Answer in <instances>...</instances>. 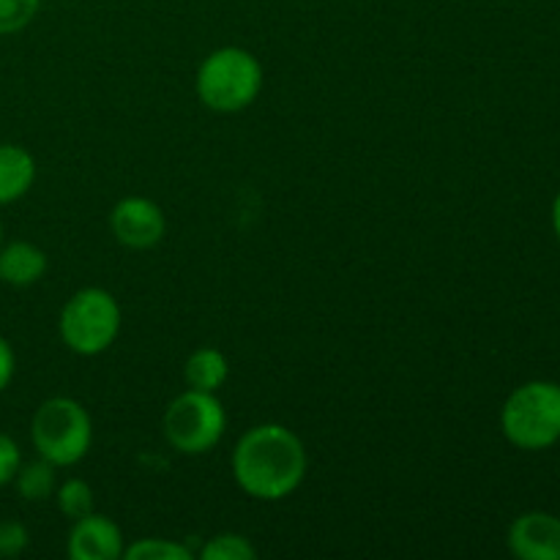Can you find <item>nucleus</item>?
<instances>
[{
    "label": "nucleus",
    "instance_id": "nucleus-18",
    "mask_svg": "<svg viewBox=\"0 0 560 560\" xmlns=\"http://www.w3.org/2000/svg\"><path fill=\"white\" fill-rule=\"evenodd\" d=\"M31 545V534L16 520H0V558H16Z\"/></svg>",
    "mask_w": 560,
    "mask_h": 560
},
{
    "label": "nucleus",
    "instance_id": "nucleus-15",
    "mask_svg": "<svg viewBox=\"0 0 560 560\" xmlns=\"http://www.w3.org/2000/svg\"><path fill=\"white\" fill-rule=\"evenodd\" d=\"M202 560H252L257 558L255 545L241 534H217L202 545Z\"/></svg>",
    "mask_w": 560,
    "mask_h": 560
},
{
    "label": "nucleus",
    "instance_id": "nucleus-2",
    "mask_svg": "<svg viewBox=\"0 0 560 560\" xmlns=\"http://www.w3.org/2000/svg\"><path fill=\"white\" fill-rule=\"evenodd\" d=\"M195 91L213 113H241L252 107L262 91L260 60L244 47L213 49L197 69Z\"/></svg>",
    "mask_w": 560,
    "mask_h": 560
},
{
    "label": "nucleus",
    "instance_id": "nucleus-5",
    "mask_svg": "<svg viewBox=\"0 0 560 560\" xmlns=\"http://www.w3.org/2000/svg\"><path fill=\"white\" fill-rule=\"evenodd\" d=\"M58 331L77 355H98L113 348L120 334V306L109 290L82 288L63 304Z\"/></svg>",
    "mask_w": 560,
    "mask_h": 560
},
{
    "label": "nucleus",
    "instance_id": "nucleus-1",
    "mask_svg": "<svg viewBox=\"0 0 560 560\" xmlns=\"http://www.w3.org/2000/svg\"><path fill=\"white\" fill-rule=\"evenodd\" d=\"M306 446L282 424H257L241 435L233 452L235 485L255 501H282L306 479Z\"/></svg>",
    "mask_w": 560,
    "mask_h": 560
},
{
    "label": "nucleus",
    "instance_id": "nucleus-10",
    "mask_svg": "<svg viewBox=\"0 0 560 560\" xmlns=\"http://www.w3.org/2000/svg\"><path fill=\"white\" fill-rule=\"evenodd\" d=\"M47 255L42 246L31 244V241H11V244H0V282L11 284V288H31V284L42 282L47 273Z\"/></svg>",
    "mask_w": 560,
    "mask_h": 560
},
{
    "label": "nucleus",
    "instance_id": "nucleus-16",
    "mask_svg": "<svg viewBox=\"0 0 560 560\" xmlns=\"http://www.w3.org/2000/svg\"><path fill=\"white\" fill-rule=\"evenodd\" d=\"M129 560H191V550L186 545L170 539H137L124 550Z\"/></svg>",
    "mask_w": 560,
    "mask_h": 560
},
{
    "label": "nucleus",
    "instance_id": "nucleus-3",
    "mask_svg": "<svg viewBox=\"0 0 560 560\" xmlns=\"http://www.w3.org/2000/svg\"><path fill=\"white\" fill-rule=\"evenodd\" d=\"M31 441L38 457L55 468H71L91 452V413L71 397H49L31 419Z\"/></svg>",
    "mask_w": 560,
    "mask_h": 560
},
{
    "label": "nucleus",
    "instance_id": "nucleus-8",
    "mask_svg": "<svg viewBox=\"0 0 560 560\" xmlns=\"http://www.w3.org/2000/svg\"><path fill=\"white\" fill-rule=\"evenodd\" d=\"M506 541L520 560H560V517L550 512L520 514Z\"/></svg>",
    "mask_w": 560,
    "mask_h": 560
},
{
    "label": "nucleus",
    "instance_id": "nucleus-20",
    "mask_svg": "<svg viewBox=\"0 0 560 560\" xmlns=\"http://www.w3.org/2000/svg\"><path fill=\"white\" fill-rule=\"evenodd\" d=\"M14 372H16L14 348H11L9 339L0 334V394L11 386V381H14Z\"/></svg>",
    "mask_w": 560,
    "mask_h": 560
},
{
    "label": "nucleus",
    "instance_id": "nucleus-7",
    "mask_svg": "<svg viewBox=\"0 0 560 560\" xmlns=\"http://www.w3.org/2000/svg\"><path fill=\"white\" fill-rule=\"evenodd\" d=\"M109 230L120 246L145 252L162 244L164 233H167V217L153 200L131 195L115 202L113 213H109Z\"/></svg>",
    "mask_w": 560,
    "mask_h": 560
},
{
    "label": "nucleus",
    "instance_id": "nucleus-19",
    "mask_svg": "<svg viewBox=\"0 0 560 560\" xmlns=\"http://www.w3.org/2000/svg\"><path fill=\"white\" fill-rule=\"evenodd\" d=\"M20 465H22L20 446H16L14 438L5 435V432H0V490L14 481Z\"/></svg>",
    "mask_w": 560,
    "mask_h": 560
},
{
    "label": "nucleus",
    "instance_id": "nucleus-22",
    "mask_svg": "<svg viewBox=\"0 0 560 560\" xmlns=\"http://www.w3.org/2000/svg\"><path fill=\"white\" fill-rule=\"evenodd\" d=\"M0 244H3V222H0Z\"/></svg>",
    "mask_w": 560,
    "mask_h": 560
},
{
    "label": "nucleus",
    "instance_id": "nucleus-14",
    "mask_svg": "<svg viewBox=\"0 0 560 560\" xmlns=\"http://www.w3.org/2000/svg\"><path fill=\"white\" fill-rule=\"evenodd\" d=\"M52 498L55 503H58L60 514L69 517L71 523L93 512V490L91 485L82 479H66L63 485H58V490H55Z\"/></svg>",
    "mask_w": 560,
    "mask_h": 560
},
{
    "label": "nucleus",
    "instance_id": "nucleus-17",
    "mask_svg": "<svg viewBox=\"0 0 560 560\" xmlns=\"http://www.w3.org/2000/svg\"><path fill=\"white\" fill-rule=\"evenodd\" d=\"M42 0H0V36H14L36 20Z\"/></svg>",
    "mask_w": 560,
    "mask_h": 560
},
{
    "label": "nucleus",
    "instance_id": "nucleus-12",
    "mask_svg": "<svg viewBox=\"0 0 560 560\" xmlns=\"http://www.w3.org/2000/svg\"><path fill=\"white\" fill-rule=\"evenodd\" d=\"M230 364L228 355L217 348H200L186 359L184 364V381L189 388L197 392H211L217 394L219 388L228 383Z\"/></svg>",
    "mask_w": 560,
    "mask_h": 560
},
{
    "label": "nucleus",
    "instance_id": "nucleus-13",
    "mask_svg": "<svg viewBox=\"0 0 560 560\" xmlns=\"http://www.w3.org/2000/svg\"><path fill=\"white\" fill-rule=\"evenodd\" d=\"M55 465L47 463V459L38 457L36 463H27V465H20V470H16L14 481L11 485L16 487V492H20L22 501L27 503H42V501H49V498L55 495V490H58V474H55Z\"/></svg>",
    "mask_w": 560,
    "mask_h": 560
},
{
    "label": "nucleus",
    "instance_id": "nucleus-11",
    "mask_svg": "<svg viewBox=\"0 0 560 560\" xmlns=\"http://www.w3.org/2000/svg\"><path fill=\"white\" fill-rule=\"evenodd\" d=\"M36 159L16 142H0V206L22 200L36 184Z\"/></svg>",
    "mask_w": 560,
    "mask_h": 560
},
{
    "label": "nucleus",
    "instance_id": "nucleus-4",
    "mask_svg": "<svg viewBox=\"0 0 560 560\" xmlns=\"http://www.w3.org/2000/svg\"><path fill=\"white\" fill-rule=\"evenodd\" d=\"M501 430L512 446L541 452L560 441V386L530 381L509 394L501 410Z\"/></svg>",
    "mask_w": 560,
    "mask_h": 560
},
{
    "label": "nucleus",
    "instance_id": "nucleus-6",
    "mask_svg": "<svg viewBox=\"0 0 560 560\" xmlns=\"http://www.w3.org/2000/svg\"><path fill=\"white\" fill-rule=\"evenodd\" d=\"M228 413L217 394L186 388L164 410L162 432L180 454H206L224 438Z\"/></svg>",
    "mask_w": 560,
    "mask_h": 560
},
{
    "label": "nucleus",
    "instance_id": "nucleus-9",
    "mask_svg": "<svg viewBox=\"0 0 560 560\" xmlns=\"http://www.w3.org/2000/svg\"><path fill=\"white\" fill-rule=\"evenodd\" d=\"M66 550H69L71 560H118L124 558L126 541L113 520L91 512L74 520Z\"/></svg>",
    "mask_w": 560,
    "mask_h": 560
},
{
    "label": "nucleus",
    "instance_id": "nucleus-21",
    "mask_svg": "<svg viewBox=\"0 0 560 560\" xmlns=\"http://www.w3.org/2000/svg\"><path fill=\"white\" fill-rule=\"evenodd\" d=\"M552 228H556V235L560 241V191H558L556 202H552Z\"/></svg>",
    "mask_w": 560,
    "mask_h": 560
}]
</instances>
